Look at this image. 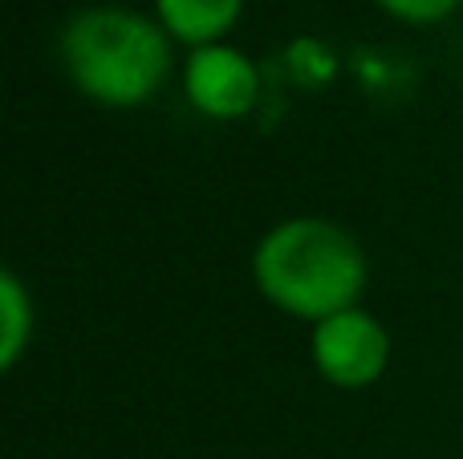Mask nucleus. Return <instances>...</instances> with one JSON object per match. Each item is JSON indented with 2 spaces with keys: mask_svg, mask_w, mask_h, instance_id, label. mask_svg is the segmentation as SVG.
Returning <instances> with one entry per match:
<instances>
[{
  "mask_svg": "<svg viewBox=\"0 0 463 459\" xmlns=\"http://www.w3.org/2000/svg\"><path fill=\"white\" fill-rule=\"evenodd\" d=\"M252 281L280 314L317 325L358 305L366 289V257L345 228L297 216L260 236L252 252Z\"/></svg>",
  "mask_w": 463,
  "mask_h": 459,
  "instance_id": "nucleus-1",
  "label": "nucleus"
},
{
  "mask_svg": "<svg viewBox=\"0 0 463 459\" xmlns=\"http://www.w3.org/2000/svg\"><path fill=\"white\" fill-rule=\"evenodd\" d=\"M61 65L90 102L146 106L171 73V33L135 8H81L61 29Z\"/></svg>",
  "mask_w": 463,
  "mask_h": 459,
  "instance_id": "nucleus-2",
  "label": "nucleus"
},
{
  "mask_svg": "<svg viewBox=\"0 0 463 459\" xmlns=\"http://www.w3.org/2000/svg\"><path fill=\"white\" fill-rule=\"evenodd\" d=\"M309 358L337 390H366L391 366V333L374 314L354 305L313 325Z\"/></svg>",
  "mask_w": 463,
  "mask_h": 459,
  "instance_id": "nucleus-3",
  "label": "nucleus"
},
{
  "mask_svg": "<svg viewBox=\"0 0 463 459\" xmlns=\"http://www.w3.org/2000/svg\"><path fill=\"white\" fill-rule=\"evenodd\" d=\"M184 89H187V102L203 118L232 122V118H244L256 106V98H260V73H256L248 53L216 41V45L192 49V57L184 65Z\"/></svg>",
  "mask_w": 463,
  "mask_h": 459,
  "instance_id": "nucleus-4",
  "label": "nucleus"
},
{
  "mask_svg": "<svg viewBox=\"0 0 463 459\" xmlns=\"http://www.w3.org/2000/svg\"><path fill=\"white\" fill-rule=\"evenodd\" d=\"M240 8L244 0H155L159 24L192 49L224 41V33L240 21Z\"/></svg>",
  "mask_w": 463,
  "mask_h": 459,
  "instance_id": "nucleus-5",
  "label": "nucleus"
},
{
  "mask_svg": "<svg viewBox=\"0 0 463 459\" xmlns=\"http://www.w3.org/2000/svg\"><path fill=\"white\" fill-rule=\"evenodd\" d=\"M0 366L13 370L33 338V301L16 273H0Z\"/></svg>",
  "mask_w": 463,
  "mask_h": 459,
  "instance_id": "nucleus-6",
  "label": "nucleus"
},
{
  "mask_svg": "<svg viewBox=\"0 0 463 459\" xmlns=\"http://www.w3.org/2000/svg\"><path fill=\"white\" fill-rule=\"evenodd\" d=\"M463 0H378L383 13H391L402 24H439L448 21Z\"/></svg>",
  "mask_w": 463,
  "mask_h": 459,
  "instance_id": "nucleus-7",
  "label": "nucleus"
}]
</instances>
